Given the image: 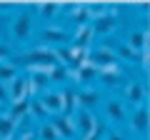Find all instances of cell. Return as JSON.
Returning a JSON list of instances; mask_svg holds the SVG:
<instances>
[{"label":"cell","mask_w":150,"mask_h":140,"mask_svg":"<svg viewBox=\"0 0 150 140\" xmlns=\"http://www.w3.org/2000/svg\"><path fill=\"white\" fill-rule=\"evenodd\" d=\"M23 63H28V65H60L58 58H55V48H50V45H40V48L25 53Z\"/></svg>","instance_id":"7a4b0ae2"},{"label":"cell","mask_w":150,"mask_h":140,"mask_svg":"<svg viewBox=\"0 0 150 140\" xmlns=\"http://www.w3.org/2000/svg\"><path fill=\"white\" fill-rule=\"evenodd\" d=\"M148 40H150L148 30H133V33L128 35V40H125V45H128L133 53H140V50L148 48Z\"/></svg>","instance_id":"9a60e30c"},{"label":"cell","mask_w":150,"mask_h":140,"mask_svg":"<svg viewBox=\"0 0 150 140\" xmlns=\"http://www.w3.org/2000/svg\"><path fill=\"white\" fill-rule=\"evenodd\" d=\"M83 140H100V128L95 130V133H90V135H85Z\"/></svg>","instance_id":"4dcf8cb0"},{"label":"cell","mask_w":150,"mask_h":140,"mask_svg":"<svg viewBox=\"0 0 150 140\" xmlns=\"http://www.w3.org/2000/svg\"><path fill=\"white\" fill-rule=\"evenodd\" d=\"M105 140H125V138H123V133H110Z\"/></svg>","instance_id":"1f68e13d"},{"label":"cell","mask_w":150,"mask_h":140,"mask_svg":"<svg viewBox=\"0 0 150 140\" xmlns=\"http://www.w3.org/2000/svg\"><path fill=\"white\" fill-rule=\"evenodd\" d=\"M5 103H8V85L0 83V105H5Z\"/></svg>","instance_id":"f1b7e54d"},{"label":"cell","mask_w":150,"mask_h":140,"mask_svg":"<svg viewBox=\"0 0 150 140\" xmlns=\"http://www.w3.org/2000/svg\"><path fill=\"white\" fill-rule=\"evenodd\" d=\"M112 50H115V58H118V63H120V60H128V63H138V53H133V50H130L125 43H120L118 48H112Z\"/></svg>","instance_id":"7402d4cb"},{"label":"cell","mask_w":150,"mask_h":140,"mask_svg":"<svg viewBox=\"0 0 150 140\" xmlns=\"http://www.w3.org/2000/svg\"><path fill=\"white\" fill-rule=\"evenodd\" d=\"M30 30H33V13L23 10L20 15H15V20H13V35H15L18 40H25L28 35H30Z\"/></svg>","instance_id":"8992f818"},{"label":"cell","mask_w":150,"mask_h":140,"mask_svg":"<svg viewBox=\"0 0 150 140\" xmlns=\"http://www.w3.org/2000/svg\"><path fill=\"white\" fill-rule=\"evenodd\" d=\"M125 98H128V103H133V105H145L148 103V90H145L143 83L133 80L125 85Z\"/></svg>","instance_id":"ba28073f"},{"label":"cell","mask_w":150,"mask_h":140,"mask_svg":"<svg viewBox=\"0 0 150 140\" xmlns=\"http://www.w3.org/2000/svg\"><path fill=\"white\" fill-rule=\"evenodd\" d=\"M70 18L75 20V25H90L93 18H95V8H90V5H75V8H70Z\"/></svg>","instance_id":"8fae6325"},{"label":"cell","mask_w":150,"mask_h":140,"mask_svg":"<svg viewBox=\"0 0 150 140\" xmlns=\"http://www.w3.org/2000/svg\"><path fill=\"white\" fill-rule=\"evenodd\" d=\"M18 78V65L15 63H0V83L8 85Z\"/></svg>","instance_id":"44dd1931"},{"label":"cell","mask_w":150,"mask_h":140,"mask_svg":"<svg viewBox=\"0 0 150 140\" xmlns=\"http://www.w3.org/2000/svg\"><path fill=\"white\" fill-rule=\"evenodd\" d=\"M138 60H140V65H143V68H148V65H150V50H148V48L140 50V53H138Z\"/></svg>","instance_id":"4316f807"},{"label":"cell","mask_w":150,"mask_h":140,"mask_svg":"<svg viewBox=\"0 0 150 140\" xmlns=\"http://www.w3.org/2000/svg\"><path fill=\"white\" fill-rule=\"evenodd\" d=\"M105 115L110 123H123L125 120V108H123V103L118 100H108L105 103Z\"/></svg>","instance_id":"ac0fdd59"},{"label":"cell","mask_w":150,"mask_h":140,"mask_svg":"<svg viewBox=\"0 0 150 140\" xmlns=\"http://www.w3.org/2000/svg\"><path fill=\"white\" fill-rule=\"evenodd\" d=\"M0 63H10V50L5 45H0Z\"/></svg>","instance_id":"83f0119b"},{"label":"cell","mask_w":150,"mask_h":140,"mask_svg":"<svg viewBox=\"0 0 150 140\" xmlns=\"http://www.w3.org/2000/svg\"><path fill=\"white\" fill-rule=\"evenodd\" d=\"M8 140H15V138H8Z\"/></svg>","instance_id":"d6a6232c"},{"label":"cell","mask_w":150,"mask_h":140,"mask_svg":"<svg viewBox=\"0 0 150 140\" xmlns=\"http://www.w3.org/2000/svg\"><path fill=\"white\" fill-rule=\"evenodd\" d=\"M75 95H78V108H83V110H93L100 103V93L98 90H80Z\"/></svg>","instance_id":"e0dca14e"},{"label":"cell","mask_w":150,"mask_h":140,"mask_svg":"<svg viewBox=\"0 0 150 140\" xmlns=\"http://www.w3.org/2000/svg\"><path fill=\"white\" fill-rule=\"evenodd\" d=\"M30 115H38V118H45V108L40 105V100H30Z\"/></svg>","instance_id":"484cf974"},{"label":"cell","mask_w":150,"mask_h":140,"mask_svg":"<svg viewBox=\"0 0 150 140\" xmlns=\"http://www.w3.org/2000/svg\"><path fill=\"white\" fill-rule=\"evenodd\" d=\"M93 38H95V33H93V25H75L73 35H70V40H73L70 45L90 48V40H93Z\"/></svg>","instance_id":"9c48e42d"},{"label":"cell","mask_w":150,"mask_h":140,"mask_svg":"<svg viewBox=\"0 0 150 140\" xmlns=\"http://www.w3.org/2000/svg\"><path fill=\"white\" fill-rule=\"evenodd\" d=\"M28 100V78L18 75L13 83H8V103Z\"/></svg>","instance_id":"52a82bcc"},{"label":"cell","mask_w":150,"mask_h":140,"mask_svg":"<svg viewBox=\"0 0 150 140\" xmlns=\"http://www.w3.org/2000/svg\"><path fill=\"white\" fill-rule=\"evenodd\" d=\"M15 128H18V123H15V120H13L8 113L0 115V140L15 138Z\"/></svg>","instance_id":"d6986e66"},{"label":"cell","mask_w":150,"mask_h":140,"mask_svg":"<svg viewBox=\"0 0 150 140\" xmlns=\"http://www.w3.org/2000/svg\"><path fill=\"white\" fill-rule=\"evenodd\" d=\"M15 140H38V135L33 133V130H28V133H23L20 138H15Z\"/></svg>","instance_id":"f546056e"},{"label":"cell","mask_w":150,"mask_h":140,"mask_svg":"<svg viewBox=\"0 0 150 140\" xmlns=\"http://www.w3.org/2000/svg\"><path fill=\"white\" fill-rule=\"evenodd\" d=\"M43 40L45 43H55V48L58 45H68V40H70V35L63 30V28H55V25H48L43 30Z\"/></svg>","instance_id":"5bb4252c"},{"label":"cell","mask_w":150,"mask_h":140,"mask_svg":"<svg viewBox=\"0 0 150 140\" xmlns=\"http://www.w3.org/2000/svg\"><path fill=\"white\" fill-rule=\"evenodd\" d=\"M38 140H60V138H58V133H55V128L50 123H43V128L38 133Z\"/></svg>","instance_id":"cb8c5ba5"},{"label":"cell","mask_w":150,"mask_h":140,"mask_svg":"<svg viewBox=\"0 0 150 140\" xmlns=\"http://www.w3.org/2000/svg\"><path fill=\"white\" fill-rule=\"evenodd\" d=\"M50 125L55 128L60 140H73L75 138V123H73V115H55L50 120Z\"/></svg>","instance_id":"5b68a950"},{"label":"cell","mask_w":150,"mask_h":140,"mask_svg":"<svg viewBox=\"0 0 150 140\" xmlns=\"http://www.w3.org/2000/svg\"><path fill=\"white\" fill-rule=\"evenodd\" d=\"M38 13L48 20V18H55L60 13V5H55V3H50V5H40V8H38Z\"/></svg>","instance_id":"d4e9b609"},{"label":"cell","mask_w":150,"mask_h":140,"mask_svg":"<svg viewBox=\"0 0 150 140\" xmlns=\"http://www.w3.org/2000/svg\"><path fill=\"white\" fill-rule=\"evenodd\" d=\"M95 75H98V68H95V65H90V63L75 68V80H78V83H90Z\"/></svg>","instance_id":"ffe728a7"},{"label":"cell","mask_w":150,"mask_h":140,"mask_svg":"<svg viewBox=\"0 0 150 140\" xmlns=\"http://www.w3.org/2000/svg\"><path fill=\"white\" fill-rule=\"evenodd\" d=\"M98 75H100V83L105 88H112L120 78V63H112V65H105V68H98Z\"/></svg>","instance_id":"4fadbf2b"},{"label":"cell","mask_w":150,"mask_h":140,"mask_svg":"<svg viewBox=\"0 0 150 140\" xmlns=\"http://www.w3.org/2000/svg\"><path fill=\"white\" fill-rule=\"evenodd\" d=\"M88 63L95 65V68H105V65L118 63V58H115V50H112L110 45H100V48L90 50V58H88Z\"/></svg>","instance_id":"277c9868"},{"label":"cell","mask_w":150,"mask_h":140,"mask_svg":"<svg viewBox=\"0 0 150 140\" xmlns=\"http://www.w3.org/2000/svg\"><path fill=\"white\" fill-rule=\"evenodd\" d=\"M48 80L50 83H68V68L65 65H53L48 73Z\"/></svg>","instance_id":"603a6c76"},{"label":"cell","mask_w":150,"mask_h":140,"mask_svg":"<svg viewBox=\"0 0 150 140\" xmlns=\"http://www.w3.org/2000/svg\"><path fill=\"white\" fill-rule=\"evenodd\" d=\"M73 123H75V133L80 135V138H85V135L95 133V130L100 128V123H98V118H95L93 110H78V113L73 115Z\"/></svg>","instance_id":"3957f363"},{"label":"cell","mask_w":150,"mask_h":140,"mask_svg":"<svg viewBox=\"0 0 150 140\" xmlns=\"http://www.w3.org/2000/svg\"><path fill=\"white\" fill-rule=\"evenodd\" d=\"M40 105L45 108L48 115H63V108H60V93H43V98H38Z\"/></svg>","instance_id":"7c38bea8"},{"label":"cell","mask_w":150,"mask_h":140,"mask_svg":"<svg viewBox=\"0 0 150 140\" xmlns=\"http://www.w3.org/2000/svg\"><path fill=\"white\" fill-rule=\"evenodd\" d=\"M60 108H63V115H73L78 110V95L73 88H65L60 93Z\"/></svg>","instance_id":"2e32d148"},{"label":"cell","mask_w":150,"mask_h":140,"mask_svg":"<svg viewBox=\"0 0 150 140\" xmlns=\"http://www.w3.org/2000/svg\"><path fill=\"white\" fill-rule=\"evenodd\" d=\"M130 130L133 133H145L148 130V103L145 105H138L130 115Z\"/></svg>","instance_id":"30bf717a"},{"label":"cell","mask_w":150,"mask_h":140,"mask_svg":"<svg viewBox=\"0 0 150 140\" xmlns=\"http://www.w3.org/2000/svg\"><path fill=\"white\" fill-rule=\"evenodd\" d=\"M93 33L95 35H108V33L115 30L118 25V13L115 10H95V18H93Z\"/></svg>","instance_id":"6da1fadb"}]
</instances>
